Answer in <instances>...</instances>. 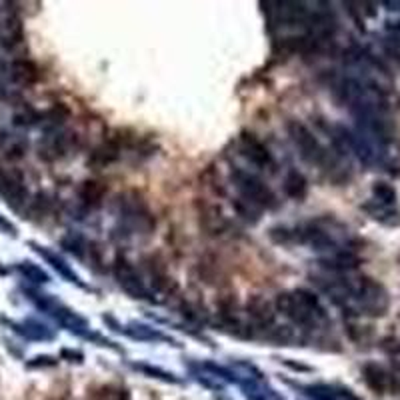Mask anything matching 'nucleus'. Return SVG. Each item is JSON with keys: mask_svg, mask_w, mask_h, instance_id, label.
Returning <instances> with one entry per match:
<instances>
[{"mask_svg": "<svg viewBox=\"0 0 400 400\" xmlns=\"http://www.w3.org/2000/svg\"><path fill=\"white\" fill-rule=\"evenodd\" d=\"M284 194L288 198H294V200H303L308 192V180L305 178L303 172L298 170H288L286 178H284Z\"/></svg>", "mask_w": 400, "mask_h": 400, "instance_id": "17", "label": "nucleus"}, {"mask_svg": "<svg viewBox=\"0 0 400 400\" xmlns=\"http://www.w3.org/2000/svg\"><path fill=\"white\" fill-rule=\"evenodd\" d=\"M305 390L306 395L314 400H336V392L329 384H310V386H305Z\"/></svg>", "mask_w": 400, "mask_h": 400, "instance_id": "21", "label": "nucleus"}, {"mask_svg": "<svg viewBox=\"0 0 400 400\" xmlns=\"http://www.w3.org/2000/svg\"><path fill=\"white\" fill-rule=\"evenodd\" d=\"M26 296L30 298V303L36 306L38 310H43L52 320H56L62 329H67L72 334H76V336H82V338H93L100 346H113L115 349V342L104 340L102 336L91 332V327H89L86 318H82L80 314H76L72 308L62 305L52 294H45V292H38V290H26Z\"/></svg>", "mask_w": 400, "mask_h": 400, "instance_id": "1", "label": "nucleus"}, {"mask_svg": "<svg viewBox=\"0 0 400 400\" xmlns=\"http://www.w3.org/2000/svg\"><path fill=\"white\" fill-rule=\"evenodd\" d=\"M10 327L14 332H19L26 340H36V342H50L54 340V332L45 327L43 322L34 320V318H26L23 322H10Z\"/></svg>", "mask_w": 400, "mask_h": 400, "instance_id": "13", "label": "nucleus"}, {"mask_svg": "<svg viewBox=\"0 0 400 400\" xmlns=\"http://www.w3.org/2000/svg\"><path fill=\"white\" fill-rule=\"evenodd\" d=\"M120 332L130 336L132 340H139V342H168V344L178 346V342L172 340L170 336H166L165 332L152 329L148 325H142V322H128L126 327H120Z\"/></svg>", "mask_w": 400, "mask_h": 400, "instance_id": "11", "label": "nucleus"}, {"mask_svg": "<svg viewBox=\"0 0 400 400\" xmlns=\"http://www.w3.org/2000/svg\"><path fill=\"white\" fill-rule=\"evenodd\" d=\"M93 400H128V392L122 386L108 384V386L98 388L93 395Z\"/></svg>", "mask_w": 400, "mask_h": 400, "instance_id": "20", "label": "nucleus"}, {"mask_svg": "<svg viewBox=\"0 0 400 400\" xmlns=\"http://www.w3.org/2000/svg\"><path fill=\"white\" fill-rule=\"evenodd\" d=\"M16 270L23 274L28 283H32V284H48L50 283V277H48V272H45V270H43L38 264H34V262H30V260H23V262H19V264H16Z\"/></svg>", "mask_w": 400, "mask_h": 400, "instance_id": "18", "label": "nucleus"}, {"mask_svg": "<svg viewBox=\"0 0 400 400\" xmlns=\"http://www.w3.org/2000/svg\"><path fill=\"white\" fill-rule=\"evenodd\" d=\"M132 368L134 370H141L144 375H148L150 378H161V380H165V382H178L174 375H168L165 370H161V368H154V366H148V364H132Z\"/></svg>", "mask_w": 400, "mask_h": 400, "instance_id": "23", "label": "nucleus"}, {"mask_svg": "<svg viewBox=\"0 0 400 400\" xmlns=\"http://www.w3.org/2000/svg\"><path fill=\"white\" fill-rule=\"evenodd\" d=\"M0 196L14 212H21L28 202V190L23 174L12 168L0 166Z\"/></svg>", "mask_w": 400, "mask_h": 400, "instance_id": "6", "label": "nucleus"}, {"mask_svg": "<svg viewBox=\"0 0 400 400\" xmlns=\"http://www.w3.org/2000/svg\"><path fill=\"white\" fill-rule=\"evenodd\" d=\"M62 356H64V358H72L71 362H74V358H76V362H82V353H72L69 349H64V351H62Z\"/></svg>", "mask_w": 400, "mask_h": 400, "instance_id": "26", "label": "nucleus"}, {"mask_svg": "<svg viewBox=\"0 0 400 400\" xmlns=\"http://www.w3.org/2000/svg\"><path fill=\"white\" fill-rule=\"evenodd\" d=\"M113 272L117 279L118 286L134 301H154L150 296V290L146 288V284L142 283L141 274L137 272V268L128 262L126 259L118 257L113 264Z\"/></svg>", "mask_w": 400, "mask_h": 400, "instance_id": "5", "label": "nucleus"}, {"mask_svg": "<svg viewBox=\"0 0 400 400\" xmlns=\"http://www.w3.org/2000/svg\"><path fill=\"white\" fill-rule=\"evenodd\" d=\"M362 377H364L366 386L373 388L377 395H386V392H390V388H392V377H390V373H388L384 366L377 364V362L364 364Z\"/></svg>", "mask_w": 400, "mask_h": 400, "instance_id": "12", "label": "nucleus"}, {"mask_svg": "<svg viewBox=\"0 0 400 400\" xmlns=\"http://www.w3.org/2000/svg\"><path fill=\"white\" fill-rule=\"evenodd\" d=\"M373 192H375V196H377L380 202L392 204L397 200V190L392 189L390 185H386V183H377L373 187Z\"/></svg>", "mask_w": 400, "mask_h": 400, "instance_id": "22", "label": "nucleus"}, {"mask_svg": "<svg viewBox=\"0 0 400 400\" xmlns=\"http://www.w3.org/2000/svg\"><path fill=\"white\" fill-rule=\"evenodd\" d=\"M238 148H240V154L260 170H272L274 168V161H272V154L268 152V148L262 144V142L250 134V132H242L240 142H238Z\"/></svg>", "mask_w": 400, "mask_h": 400, "instance_id": "8", "label": "nucleus"}, {"mask_svg": "<svg viewBox=\"0 0 400 400\" xmlns=\"http://www.w3.org/2000/svg\"><path fill=\"white\" fill-rule=\"evenodd\" d=\"M118 156H120V146L115 141L102 142L100 146H96L89 158V166L93 168H106L113 163H117Z\"/></svg>", "mask_w": 400, "mask_h": 400, "instance_id": "15", "label": "nucleus"}, {"mask_svg": "<svg viewBox=\"0 0 400 400\" xmlns=\"http://www.w3.org/2000/svg\"><path fill=\"white\" fill-rule=\"evenodd\" d=\"M0 231L4 233V235L12 236V238H16L19 236V231H16V226L8 220V218H4L2 214H0Z\"/></svg>", "mask_w": 400, "mask_h": 400, "instance_id": "25", "label": "nucleus"}, {"mask_svg": "<svg viewBox=\"0 0 400 400\" xmlns=\"http://www.w3.org/2000/svg\"><path fill=\"white\" fill-rule=\"evenodd\" d=\"M246 312H248L250 320L255 322V327H259V329H270L277 320V310H274L272 303H268L260 294H255L248 298Z\"/></svg>", "mask_w": 400, "mask_h": 400, "instance_id": "10", "label": "nucleus"}, {"mask_svg": "<svg viewBox=\"0 0 400 400\" xmlns=\"http://www.w3.org/2000/svg\"><path fill=\"white\" fill-rule=\"evenodd\" d=\"M4 274H8V270H6V268H4V266L0 264V277H4Z\"/></svg>", "mask_w": 400, "mask_h": 400, "instance_id": "27", "label": "nucleus"}, {"mask_svg": "<svg viewBox=\"0 0 400 400\" xmlns=\"http://www.w3.org/2000/svg\"><path fill=\"white\" fill-rule=\"evenodd\" d=\"M277 310L283 312L288 320H292L296 327H303V329H314L322 320H327V312L320 305L318 296L306 288L281 292L277 296Z\"/></svg>", "mask_w": 400, "mask_h": 400, "instance_id": "2", "label": "nucleus"}, {"mask_svg": "<svg viewBox=\"0 0 400 400\" xmlns=\"http://www.w3.org/2000/svg\"><path fill=\"white\" fill-rule=\"evenodd\" d=\"M0 78H2V67H0ZM0 91H2V84H0Z\"/></svg>", "mask_w": 400, "mask_h": 400, "instance_id": "28", "label": "nucleus"}, {"mask_svg": "<svg viewBox=\"0 0 400 400\" xmlns=\"http://www.w3.org/2000/svg\"><path fill=\"white\" fill-rule=\"evenodd\" d=\"M24 38V28L21 16L8 4L0 6V45L4 48H14Z\"/></svg>", "mask_w": 400, "mask_h": 400, "instance_id": "7", "label": "nucleus"}, {"mask_svg": "<svg viewBox=\"0 0 400 400\" xmlns=\"http://www.w3.org/2000/svg\"><path fill=\"white\" fill-rule=\"evenodd\" d=\"M60 244H62V248H64L67 252L74 255L78 260L84 259V250H89V244L84 242V238H82V236L74 235V233L62 236Z\"/></svg>", "mask_w": 400, "mask_h": 400, "instance_id": "19", "label": "nucleus"}, {"mask_svg": "<svg viewBox=\"0 0 400 400\" xmlns=\"http://www.w3.org/2000/svg\"><path fill=\"white\" fill-rule=\"evenodd\" d=\"M54 364H56V358L45 354V356H34L26 366H28V368H40V366H54Z\"/></svg>", "mask_w": 400, "mask_h": 400, "instance_id": "24", "label": "nucleus"}, {"mask_svg": "<svg viewBox=\"0 0 400 400\" xmlns=\"http://www.w3.org/2000/svg\"><path fill=\"white\" fill-rule=\"evenodd\" d=\"M28 246H30V248H32V250H34L40 259L47 260L48 264H50V266H52V268H54V270H56V272H58V274H60L67 283L76 284V286H80V288H86L84 283L80 281V277H78V274L72 270L71 266L67 264V260L60 259L54 250H50L48 246H43V244H38V242H28Z\"/></svg>", "mask_w": 400, "mask_h": 400, "instance_id": "9", "label": "nucleus"}, {"mask_svg": "<svg viewBox=\"0 0 400 400\" xmlns=\"http://www.w3.org/2000/svg\"><path fill=\"white\" fill-rule=\"evenodd\" d=\"M231 180L238 190L240 198L248 204H252L255 209H274L277 207V196L274 192L268 189L259 176L242 170V168H233L231 172Z\"/></svg>", "mask_w": 400, "mask_h": 400, "instance_id": "3", "label": "nucleus"}, {"mask_svg": "<svg viewBox=\"0 0 400 400\" xmlns=\"http://www.w3.org/2000/svg\"><path fill=\"white\" fill-rule=\"evenodd\" d=\"M10 78L21 86H30L40 78V71L32 60L19 58L10 64Z\"/></svg>", "mask_w": 400, "mask_h": 400, "instance_id": "14", "label": "nucleus"}, {"mask_svg": "<svg viewBox=\"0 0 400 400\" xmlns=\"http://www.w3.org/2000/svg\"><path fill=\"white\" fill-rule=\"evenodd\" d=\"M106 185L102 180H84L80 187H78V198L86 204V207H98L102 202V198L106 196Z\"/></svg>", "mask_w": 400, "mask_h": 400, "instance_id": "16", "label": "nucleus"}, {"mask_svg": "<svg viewBox=\"0 0 400 400\" xmlns=\"http://www.w3.org/2000/svg\"><path fill=\"white\" fill-rule=\"evenodd\" d=\"M288 137L290 141L294 142L301 158L308 163V165H322L327 152L322 148V144L316 141V137L306 128L303 122L298 120H290L288 122Z\"/></svg>", "mask_w": 400, "mask_h": 400, "instance_id": "4", "label": "nucleus"}]
</instances>
